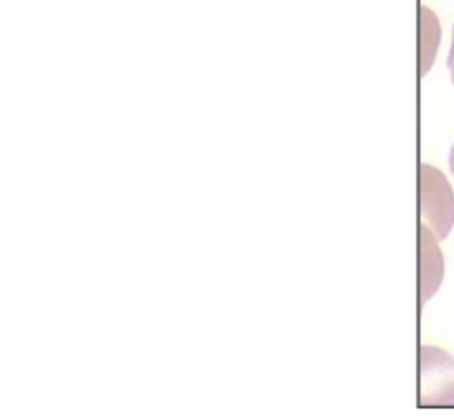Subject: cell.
Listing matches in <instances>:
<instances>
[{
	"mask_svg": "<svg viewBox=\"0 0 454 419\" xmlns=\"http://www.w3.org/2000/svg\"><path fill=\"white\" fill-rule=\"evenodd\" d=\"M448 70H450V76L454 83V28H452V47H450V53H448Z\"/></svg>",
	"mask_w": 454,
	"mask_h": 419,
	"instance_id": "cell-5",
	"label": "cell"
},
{
	"mask_svg": "<svg viewBox=\"0 0 454 419\" xmlns=\"http://www.w3.org/2000/svg\"><path fill=\"white\" fill-rule=\"evenodd\" d=\"M419 282H421V304L434 296L435 289L440 287L442 276H444V259L438 249V239H435L425 225H419Z\"/></svg>",
	"mask_w": 454,
	"mask_h": 419,
	"instance_id": "cell-3",
	"label": "cell"
},
{
	"mask_svg": "<svg viewBox=\"0 0 454 419\" xmlns=\"http://www.w3.org/2000/svg\"><path fill=\"white\" fill-rule=\"evenodd\" d=\"M448 165H450V171L454 175V146H452V150H450V158H448Z\"/></svg>",
	"mask_w": 454,
	"mask_h": 419,
	"instance_id": "cell-6",
	"label": "cell"
},
{
	"mask_svg": "<svg viewBox=\"0 0 454 419\" xmlns=\"http://www.w3.org/2000/svg\"><path fill=\"white\" fill-rule=\"evenodd\" d=\"M419 217L438 241H444L454 225L452 188L431 165L419 167Z\"/></svg>",
	"mask_w": 454,
	"mask_h": 419,
	"instance_id": "cell-1",
	"label": "cell"
},
{
	"mask_svg": "<svg viewBox=\"0 0 454 419\" xmlns=\"http://www.w3.org/2000/svg\"><path fill=\"white\" fill-rule=\"evenodd\" d=\"M419 405H454V359L444 350H419Z\"/></svg>",
	"mask_w": 454,
	"mask_h": 419,
	"instance_id": "cell-2",
	"label": "cell"
},
{
	"mask_svg": "<svg viewBox=\"0 0 454 419\" xmlns=\"http://www.w3.org/2000/svg\"><path fill=\"white\" fill-rule=\"evenodd\" d=\"M421 76H425L434 61L435 47L440 44V24L427 7H421Z\"/></svg>",
	"mask_w": 454,
	"mask_h": 419,
	"instance_id": "cell-4",
	"label": "cell"
}]
</instances>
